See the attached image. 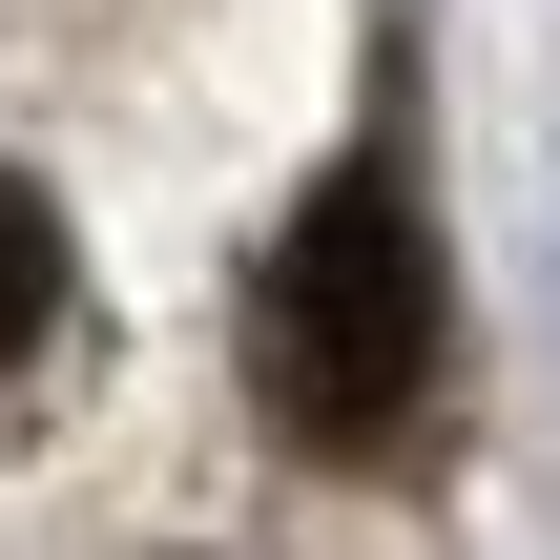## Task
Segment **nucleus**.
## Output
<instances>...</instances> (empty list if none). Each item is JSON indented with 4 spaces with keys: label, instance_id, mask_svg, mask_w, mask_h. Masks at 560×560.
<instances>
[{
    "label": "nucleus",
    "instance_id": "nucleus-1",
    "mask_svg": "<svg viewBox=\"0 0 560 560\" xmlns=\"http://www.w3.org/2000/svg\"><path fill=\"white\" fill-rule=\"evenodd\" d=\"M436 208H416V166L395 145H353L291 229H270V270H249V395H270V436H312V457H395L416 416H436Z\"/></svg>",
    "mask_w": 560,
    "mask_h": 560
},
{
    "label": "nucleus",
    "instance_id": "nucleus-2",
    "mask_svg": "<svg viewBox=\"0 0 560 560\" xmlns=\"http://www.w3.org/2000/svg\"><path fill=\"white\" fill-rule=\"evenodd\" d=\"M62 291H83V270H62V208H42V166H0V374L62 332Z\"/></svg>",
    "mask_w": 560,
    "mask_h": 560
}]
</instances>
